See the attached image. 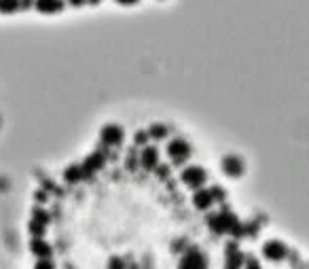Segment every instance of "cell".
Instances as JSON below:
<instances>
[{"instance_id":"cell-1","label":"cell","mask_w":309,"mask_h":269,"mask_svg":"<svg viewBox=\"0 0 309 269\" xmlns=\"http://www.w3.org/2000/svg\"><path fill=\"white\" fill-rule=\"evenodd\" d=\"M191 150H193L191 144H188L184 138H174L168 144V155H170V161L174 166H182V163L191 157Z\"/></svg>"},{"instance_id":"cell-2","label":"cell","mask_w":309,"mask_h":269,"mask_svg":"<svg viewBox=\"0 0 309 269\" xmlns=\"http://www.w3.org/2000/svg\"><path fill=\"white\" fill-rule=\"evenodd\" d=\"M224 193L220 191V186H212V189H197V193L193 195V204L199 208V210H208L214 202H218L222 200Z\"/></svg>"},{"instance_id":"cell-3","label":"cell","mask_w":309,"mask_h":269,"mask_svg":"<svg viewBox=\"0 0 309 269\" xmlns=\"http://www.w3.org/2000/svg\"><path fill=\"white\" fill-rule=\"evenodd\" d=\"M182 182L186 186H191V189H199V186H204L206 180H208V174L204 168H199V166H188L182 170Z\"/></svg>"},{"instance_id":"cell-4","label":"cell","mask_w":309,"mask_h":269,"mask_svg":"<svg viewBox=\"0 0 309 269\" xmlns=\"http://www.w3.org/2000/svg\"><path fill=\"white\" fill-rule=\"evenodd\" d=\"M123 127L121 125H117V123H108V125H104L102 127V132H100V140L106 144V146H119L123 142Z\"/></svg>"},{"instance_id":"cell-5","label":"cell","mask_w":309,"mask_h":269,"mask_svg":"<svg viewBox=\"0 0 309 269\" xmlns=\"http://www.w3.org/2000/svg\"><path fill=\"white\" fill-rule=\"evenodd\" d=\"M220 168H222V172L227 174V176L240 178V176H244V172H246V163L242 161V157H237V155H224L222 161H220Z\"/></svg>"},{"instance_id":"cell-6","label":"cell","mask_w":309,"mask_h":269,"mask_svg":"<svg viewBox=\"0 0 309 269\" xmlns=\"http://www.w3.org/2000/svg\"><path fill=\"white\" fill-rule=\"evenodd\" d=\"M208 225L216 231V233H224V231H237L240 229V223L231 216V214H227V212H222V214H218V216H212L210 220H208Z\"/></svg>"},{"instance_id":"cell-7","label":"cell","mask_w":309,"mask_h":269,"mask_svg":"<svg viewBox=\"0 0 309 269\" xmlns=\"http://www.w3.org/2000/svg\"><path fill=\"white\" fill-rule=\"evenodd\" d=\"M286 252H288L286 246H284V242H280V240H269L263 246V254L269 261H282L284 256H286Z\"/></svg>"},{"instance_id":"cell-8","label":"cell","mask_w":309,"mask_h":269,"mask_svg":"<svg viewBox=\"0 0 309 269\" xmlns=\"http://www.w3.org/2000/svg\"><path fill=\"white\" fill-rule=\"evenodd\" d=\"M208 265V261H206V256L201 254L199 250H186L184 254H182V259H180V267H184V269H188V267H193V269H201V267H206Z\"/></svg>"},{"instance_id":"cell-9","label":"cell","mask_w":309,"mask_h":269,"mask_svg":"<svg viewBox=\"0 0 309 269\" xmlns=\"http://www.w3.org/2000/svg\"><path fill=\"white\" fill-rule=\"evenodd\" d=\"M30 250L36 254L38 259H51V256H53V248H51L43 238H34V240L30 242Z\"/></svg>"},{"instance_id":"cell-10","label":"cell","mask_w":309,"mask_h":269,"mask_svg":"<svg viewBox=\"0 0 309 269\" xmlns=\"http://www.w3.org/2000/svg\"><path fill=\"white\" fill-rule=\"evenodd\" d=\"M104 163H106V159H104L102 153H93V155H89V157L85 159V163H83V172H85V178L89 176V174L102 170Z\"/></svg>"},{"instance_id":"cell-11","label":"cell","mask_w":309,"mask_h":269,"mask_svg":"<svg viewBox=\"0 0 309 269\" xmlns=\"http://www.w3.org/2000/svg\"><path fill=\"white\" fill-rule=\"evenodd\" d=\"M34 7H36L41 13H59L64 9V0H34Z\"/></svg>"},{"instance_id":"cell-12","label":"cell","mask_w":309,"mask_h":269,"mask_svg":"<svg viewBox=\"0 0 309 269\" xmlns=\"http://www.w3.org/2000/svg\"><path fill=\"white\" fill-rule=\"evenodd\" d=\"M140 163H142V168H146V170H154L159 166V150L157 148H144L142 150V157H140Z\"/></svg>"},{"instance_id":"cell-13","label":"cell","mask_w":309,"mask_h":269,"mask_svg":"<svg viewBox=\"0 0 309 269\" xmlns=\"http://www.w3.org/2000/svg\"><path fill=\"white\" fill-rule=\"evenodd\" d=\"M64 178H66V182H70V184H74V182L83 180V178H85V172H83V166H70V168H66Z\"/></svg>"},{"instance_id":"cell-14","label":"cell","mask_w":309,"mask_h":269,"mask_svg":"<svg viewBox=\"0 0 309 269\" xmlns=\"http://www.w3.org/2000/svg\"><path fill=\"white\" fill-rule=\"evenodd\" d=\"M148 138L152 140H163V138H168V127H165L163 123H152L148 127Z\"/></svg>"},{"instance_id":"cell-15","label":"cell","mask_w":309,"mask_h":269,"mask_svg":"<svg viewBox=\"0 0 309 269\" xmlns=\"http://www.w3.org/2000/svg\"><path fill=\"white\" fill-rule=\"evenodd\" d=\"M19 9V0H0V11L3 13H13Z\"/></svg>"},{"instance_id":"cell-16","label":"cell","mask_w":309,"mask_h":269,"mask_svg":"<svg viewBox=\"0 0 309 269\" xmlns=\"http://www.w3.org/2000/svg\"><path fill=\"white\" fill-rule=\"evenodd\" d=\"M45 223H38V220H34L32 218V223H30V233H32V236L34 238H43L45 236Z\"/></svg>"},{"instance_id":"cell-17","label":"cell","mask_w":309,"mask_h":269,"mask_svg":"<svg viewBox=\"0 0 309 269\" xmlns=\"http://www.w3.org/2000/svg\"><path fill=\"white\" fill-rule=\"evenodd\" d=\"M32 218L34 220H38V223H49V214H47L45 212V210H41V208H36V210H34V212H32Z\"/></svg>"},{"instance_id":"cell-18","label":"cell","mask_w":309,"mask_h":269,"mask_svg":"<svg viewBox=\"0 0 309 269\" xmlns=\"http://www.w3.org/2000/svg\"><path fill=\"white\" fill-rule=\"evenodd\" d=\"M148 140V132H136V144H144Z\"/></svg>"},{"instance_id":"cell-19","label":"cell","mask_w":309,"mask_h":269,"mask_svg":"<svg viewBox=\"0 0 309 269\" xmlns=\"http://www.w3.org/2000/svg\"><path fill=\"white\" fill-rule=\"evenodd\" d=\"M36 267H41V269H47V267H53V263H51V259H41L38 263H36Z\"/></svg>"},{"instance_id":"cell-20","label":"cell","mask_w":309,"mask_h":269,"mask_svg":"<svg viewBox=\"0 0 309 269\" xmlns=\"http://www.w3.org/2000/svg\"><path fill=\"white\" fill-rule=\"evenodd\" d=\"M114 3L123 5V7H134V5H138V3H140V0H114Z\"/></svg>"},{"instance_id":"cell-21","label":"cell","mask_w":309,"mask_h":269,"mask_svg":"<svg viewBox=\"0 0 309 269\" xmlns=\"http://www.w3.org/2000/svg\"><path fill=\"white\" fill-rule=\"evenodd\" d=\"M34 0H19V9H30Z\"/></svg>"},{"instance_id":"cell-22","label":"cell","mask_w":309,"mask_h":269,"mask_svg":"<svg viewBox=\"0 0 309 269\" xmlns=\"http://www.w3.org/2000/svg\"><path fill=\"white\" fill-rule=\"evenodd\" d=\"M68 3L72 5V7H83V5H85V0H68Z\"/></svg>"},{"instance_id":"cell-23","label":"cell","mask_w":309,"mask_h":269,"mask_svg":"<svg viewBox=\"0 0 309 269\" xmlns=\"http://www.w3.org/2000/svg\"><path fill=\"white\" fill-rule=\"evenodd\" d=\"M85 3H89V5H100V0H85Z\"/></svg>"}]
</instances>
